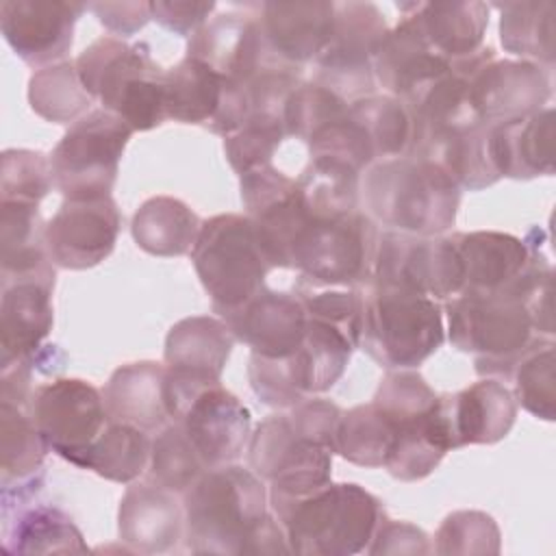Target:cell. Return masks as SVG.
<instances>
[{
    "mask_svg": "<svg viewBox=\"0 0 556 556\" xmlns=\"http://www.w3.org/2000/svg\"><path fill=\"white\" fill-rule=\"evenodd\" d=\"M552 295V263L539 258L513 289L460 291L445 300V337L473 356L478 376L504 382L528 350L554 339Z\"/></svg>",
    "mask_w": 556,
    "mask_h": 556,
    "instance_id": "1",
    "label": "cell"
},
{
    "mask_svg": "<svg viewBox=\"0 0 556 556\" xmlns=\"http://www.w3.org/2000/svg\"><path fill=\"white\" fill-rule=\"evenodd\" d=\"M460 187L432 161L393 156L361 174V211L382 230L437 237L456 224Z\"/></svg>",
    "mask_w": 556,
    "mask_h": 556,
    "instance_id": "2",
    "label": "cell"
},
{
    "mask_svg": "<svg viewBox=\"0 0 556 556\" xmlns=\"http://www.w3.org/2000/svg\"><path fill=\"white\" fill-rule=\"evenodd\" d=\"M291 554L352 556L367 552L384 513L382 502L356 482H328L306 495L269 491Z\"/></svg>",
    "mask_w": 556,
    "mask_h": 556,
    "instance_id": "3",
    "label": "cell"
},
{
    "mask_svg": "<svg viewBox=\"0 0 556 556\" xmlns=\"http://www.w3.org/2000/svg\"><path fill=\"white\" fill-rule=\"evenodd\" d=\"M182 506L191 554H245L271 510L265 482L237 463L206 469L182 493Z\"/></svg>",
    "mask_w": 556,
    "mask_h": 556,
    "instance_id": "4",
    "label": "cell"
},
{
    "mask_svg": "<svg viewBox=\"0 0 556 556\" xmlns=\"http://www.w3.org/2000/svg\"><path fill=\"white\" fill-rule=\"evenodd\" d=\"M76 70L87 93L124 119L132 132H146L167 119L165 70L146 41L102 35L78 56Z\"/></svg>",
    "mask_w": 556,
    "mask_h": 556,
    "instance_id": "5",
    "label": "cell"
},
{
    "mask_svg": "<svg viewBox=\"0 0 556 556\" xmlns=\"http://www.w3.org/2000/svg\"><path fill=\"white\" fill-rule=\"evenodd\" d=\"M358 348L387 371L417 369L445 343L441 302L400 287L367 282Z\"/></svg>",
    "mask_w": 556,
    "mask_h": 556,
    "instance_id": "6",
    "label": "cell"
},
{
    "mask_svg": "<svg viewBox=\"0 0 556 556\" xmlns=\"http://www.w3.org/2000/svg\"><path fill=\"white\" fill-rule=\"evenodd\" d=\"M191 263L217 317L252 300L267 287V274L274 269L256 224L245 213L202 219Z\"/></svg>",
    "mask_w": 556,
    "mask_h": 556,
    "instance_id": "7",
    "label": "cell"
},
{
    "mask_svg": "<svg viewBox=\"0 0 556 556\" xmlns=\"http://www.w3.org/2000/svg\"><path fill=\"white\" fill-rule=\"evenodd\" d=\"M356 343L328 321L308 315L302 345L287 358L250 354L248 380L256 397L278 410L330 391L348 369Z\"/></svg>",
    "mask_w": 556,
    "mask_h": 556,
    "instance_id": "8",
    "label": "cell"
},
{
    "mask_svg": "<svg viewBox=\"0 0 556 556\" xmlns=\"http://www.w3.org/2000/svg\"><path fill=\"white\" fill-rule=\"evenodd\" d=\"M380 228L358 208L315 219L291 252V269L306 287L356 289L371 280Z\"/></svg>",
    "mask_w": 556,
    "mask_h": 556,
    "instance_id": "9",
    "label": "cell"
},
{
    "mask_svg": "<svg viewBox=\"0 0 556 556\" xmlns=\"http://www.w3.org/2000/svg\"><path fill=\"white\" fill-rule=\"evenodd\" d=\"M132 128L106 109L74 122L50 154L54 187L70 200L111 195Z\"/></svg>",
    "mask_w": 556,
    "mask_h": 556,
    "instance_id": "10",
    "label": "cell"
},
{
    "mask_svg": "<svg viewBox=\"0 0 556 556\" xmlns=\"http://www.w3.org/2000/svg\"><path fill=\"white\" fill-rule=\"evenodd\" d=\"M389 33L384 13L374 2H334V30L315 59V83L345 102L376 93L374 56Z\"/></svg>",
    "mask_w": 556,
    "mask_h": 556,
    "instance_id": "11",
    "label": "cell"
},
{
    "mask_svg": "<svg viewBox=\"0 0 556 556\" xmlns=\"http://www.w3.org/2000/svg\"><path fill=\"white\" fill-rule=\"evenodd\" d=\"M369 282L445 302L465 289V271L452 235L417 237L380 230Z\"/></svg>",
    "mask_w": 556,
    "mask_h": 556,
    "instance_id": "12",
    "label": "cell"
},
{
    "mask_svg": "<svg viewBox=\"0 0 556 556\" xmlns=\"http://www.w3.org/2000/svg\"><path fill=\"white\" fill-rule=\"evenodd\" d=\"M235 341L226 321L213 315L182 317L169 328L163 348V365L172 421L182 415L198 393L222 384V374Z\"/></svg>",
    "mask_w": 556,
    "mask_h": 556,
    "instance_id": "13",
    "label": "cell"
},
{
    "mask_svg": "<svg viewBox=\"0 0 556 556\" xmlns=\"http://www.w3.org/2000/svg\"><path fill=\"white\" fill-rule=\"evenodd\" d=\"M26 410L50 452L76 467L109 426L102 391L83 378H54L35 387Z\"/></svg>",
    "mask_w": 556,
    "mask_h": 556,
    "instance_id": "14",
    "label": "cell"
},
{
    "mask_svg": "<svg viewBox=\"0 0 556 556\" xmlns=\"http://www.w3.org/2000/svg\"><path fill=\"white\" fill-rule=\"evenodd\" d=\"M250 469L269 491L306 495L332 480V452L298 432L287 410L267 415L248 441Z\"/></svg>",
    "mask_w": 556,
    "mask_h": 556,
    "instance_id": "15",
    "label": "cell"
},
{
    "mask_svg": "<svg viewBox=\"0 0 556 556\" xmlns=\"http://www.w3.org/2000/svg\"><path fill=\"white\" fill-rule=\"evenodd\" d=\"M122 215L113 195L70 200L46 222V250L59 269L83 271L100 265L115 250Z\"/></svg>",
    "mask_w": 556,
    "mask_h": 556,
    "instance_id": "16",
    "label": "cell"
},
{
    "mask_svg": "<svg viewBox=\"0 0 556 556\" xmlns=\"http://www.w3.org/2000/svg\"><path fill=\"white\" fill-rule=\"evenodd\" d=\"M87 11L83 2L65 0H4L0 2V30L30 67L61 63L74 43V26Z\"/></svg>",
    "mask_w": 556,
    "mask_h": 556,
    "instance_id": "17",
    "label": "cell"
},
{
    "mask_svg": "<svg viewBox=\"0 0 556 556\" xmlns=\"http://www.w3.org/2000/svg\"><path fill=\"white\" fill-rule=\"evenodd\" d=\"M56 271L0 276V365L37 361L54 324Z\"/></svg>",
    "mask_w": 556,
    "mask_h": 556,
    "instance_id": "18",
    "label": "cell"
},
{
    "mask_svg": "<svg viewBox=\"0 0 556 556\" xmlns=\"http://www.w3.org/2000/svg\"><path fill=\"white\" fill-rule=\"evenodd\" d=\"M469 100L484 124L532 115L549 106V70L521 59H493L465 78Z\"/></svg>",
    "mask_w": 556,
    "mask_h": 556,
    "instance_id": "19",
    "label": "cell"
},
{
    "mask_svg": "<svg viewBox=\"0 0 556 556\" xmlns=\"http://www.w3.org/2000/svg\"><path fill=\"white\" fill-rule=\"evenodd\" d=\"M187 56L206 63L219 76L239 85H245L265 67L285 63L269 50L254 13L239 11L208 17V22L189 37Z\"/></svg>",
    "mask_w": 556,
    "mask_h": 556,
    "instance_id": "20",
    "label": "cell"
},
{
    "mask_svg": "<svg viewBox=\"0 0 556 556\" xmlns=\"http://www.w3.org/2000/svg\"><path fill=\"white\" fill-rule=\"evenodd\" d=\"M237 341L250 348V354L265 358H287L304 341L308 330V311L302 295L263 287L243 306L222 317Z\"/></svg>",
    "mask_w": 556,
    "mask_h": 556,
    "instance_id": "21",
    "label": "cell"
},
{
    "mask_svg": "<svg viewBox=\"0 0 556 556\" xmlns=\"http://www.w3.org/2000/svg\"><path fill=\"white\" fill-rule=\"evenodd\" d=\"M176 421L206 469L237 463L252 434L248 406L222 384L198 393Z\"/></svg>",
    "mask_w": 556,
    "mask_h": 556,
    "instance_id": "22",
    "label": "cell"
},
{
    "mask_svg": "<svg viewBox=\"0 0 556 556\" xmlns=\"http://www.w3.org/2000/svg\"><path fill=\"white\" fill-rule=\"evenodd\" d=\"M402 20L389 28L382 46L374 56V76L384 93L404 100L413 91L452 72V63L432 50L424 37L415 2L397 4Z\"/></svg>",
    "mask_w": 556,
    "mask_h": 556,
    "instance_id": "23",
    "label": "cell"
},
{
    "mask_svg": "<svg viewBox=\"0 0 556 556\" xmlns=\"http://www.w3.org/2000/svg\"><path fill=\"white\" fill-rule=\"evenodd\" d=\"M252 9L269 50L285 63H315L334 30V2H261Z\"/></svg>",
    "mask_w": 556,
    "mask_h": 556,
    "instance_id": "24",
    "label": "cell"
},
{
    "mask_svg": "<svg viewBox=\"0 0 556 556\" xmlns=\"http://www.w3.org/2000/svg\"><path fill=\"white\" fill-rule=\"evenodd\" d=\"M178 493L152 482H130L117 510L119 541L137 554L172 552L185 539V506Z\"/></svg>",
    "mask_w": 556,
    "mask_h": 556,
    "instance_id": "25",
    "label": "cell"
},
{
    "mask_svg": "<svg viewBox=\"0 0 556 556\" xmlns=\"http://www.w3.org/2000/svg\"><path fill=\"white\" fill-rule=\"evenodd\" d=\"M50 452L28 410L0 402V502L2 510L28 504L46 480Z\"/></svg>",
    "mask_w": 556,
    "mask_h": 556,
    "instance_id": "26",
    "label": "cell"
},
{
    "mask_svg": "<svg viewBox=\"0 0 556 556\" xmlns=\"http://www.w3.org/2000/svg\"><path fill=\"white\" fill-rule=\"evenodd\" d=\"M441 395L454 450L465 445H493L506 439L515 426L517 400L497 378H480L456 393Z\"/></svg>",
    "mask_w": 556,
    "mask_h": 556,
    "instance_id": "27",
    "label": "cell"
},
{
    "mask_svg": "<svg viewBox=\"0 0 556 556\" xmlns=\"http://www.w3.org/2000/svg\"><path fill=\"white\" fill-rule=\"evenodd\" d=\"M465 271L463 291L513 289L530 269L539 245L500 230L452 232Z\"/></svg>",
    "mask_w": 556,
    "mask_h": 556,
    "instance_id": "28",
    "label": "cell"
},
{
    "mask_svg": "<svg viewBox=\"0 0 556 556\" xmlns=\"http://www.w3.org/2000/svg\"><path fill=\"white\" fill-rule=\"evenodd\" d=\"M489 152L500 178L532 180L554 174V106L489 124Z\"/></svg>",
    "mask_w": 556,
    "mask_h": 556,
    "instance_id": "29",
    "label": "cell"
},
{
    "mask_svg": "<svg viewBox=\"0 0 556 556\" xmlns=\"http://www.w3.org/2000/svg\"><path fill=\"white\" fill-rule=\"evenodd\" d=\"M102 397L109 421L146 432H159L172 421L163 363L132 361L119 365L102 387Z\"/></svg>",
    "mask_w": 556,
    "mask_h": 556,
    "instance_id": "30",
    "label": "cell"
},
{
    "mask_svg": "<svg viewBox=\"0 0 556 556\" xmlns=\"http://www.w3.org/2000/svg\"><path fill=\"white\" fill-rule=\"evenodd\" d=\"M2 547L9 554L87 552L78 526L52 504H22L2 510Z\"/></svg>",
    "mask_w": 556,
    "mask_h": 556,
    "instance_id": "31",
    "label": "cell"
},
{
    "mask_svg": "<svg viewBox=\"0 0 556 556\" xmlns=\"http://www.w3.org/2000/svg\"><path fill=\"white\" fill-rule=\"evenodd\" d=\"M410 156L437 163L460 189L480 191L502 180L489 152V124L482 122L439 132L417 146Z\"/></svg>",
    "mask_w": 556,
    "mask_h": 556,
    "instance_id": "32",
    "label": "cell"
},
{
    "mask_svg": "<svg viewBox=\"0 0 556 556\" xmlns=\"http://www.w3.org/2000/svg\"><path fill=\"white\" fill-rule=\"evenodd\" d=\"M486 2H415L417 24L443 59L452 65L460 59L471 56L484 46V35L489 28Z\"/></svg>",
    "mask_w": 556,
    "mask_h": 556,
    "instance_id": "33",
    "label": "cell"
},
{
    "mask_svg": "<svg viewBox=\"0 0 556 556\" xmlns=\"http://www.w3.org/2000/svg\"><path fill=\"white\" fill-rule=\"evenodd\" d=\"M202 219L182 200L172 195L148 198L132 215L130 232L135 243L152 256L191 254Z\"/></svg>",
    "mask_w": 556,
    "mask_h": 556,
    "instance_id": "34",
    "label": "cell"
},
{
    "mask_svg": "<svg viewBox=\"0 0 556 556\" xmlns=\"http://www.w3.org/2000/svg\"><path fill=\"white\" fill-rule=\"evenodd\" d=\"M226 78L206 63L182 56L165 70V113L180 124L206 126L224 98Z\"/></svg>",
    "mask_w": 556,
    "mask_h": 556,
    "instance_id": "35",
    "label": "cell"
},
{
    "mask_svg": "<svg viewBox=\"0 0 556 556\" xmlns=\"http://www.w3.org/2000/svg\"><path fill=\"white\" fill-rule=\"evenodd\" d=\"M500 43L513 56L532 61L545 70L554 65V13L552 0L539 2H497Z\"/></svg>",
    "mask_w": 556,
    "mask_h": 556,
    "instance_id": "36",
    "label": "cell"
},
{
    "mask_svg": "<svg viewBox=\"0 0 556 556\" xmlns=\"http://www.w3.org/2000/svg\"><path fill=\"white\" fill-rule=\"evenodd\" d=\"M150 432L128 424L109 421L102 434L87 450L80 469H91L104 480L130 484L141 478L150 463Z\"/></svg>",
    "mask_w": 556,
    "mask_h": 556,
    "instance_id": "37",
    "label": "cell"
},
{
    "mask_svg": "<svg viewBox=\"0 0 556 556\" xmlns=\"http://www.w3.org/2000/svg\"><path fill=\"white\" fill-rule=\"evenodd\" d=\"M28 104L41 119L70 126L93 111V98L83 87L74 61L37 70L28 80Z\"/></svg>",
    "mask_w": 556,
    "mask_h": 556,
    "instance_id": "38",
    "label": "cell"
},
{
    "mask_svg": "<svg viewBox=\"0 0 556 556\" xmlns=\"http://www.w3.org/2000/svg\"><path fill=\"white\" fill-rule=\"evenodd\" d=\"M391 445L393 426L374 402L356 404L341 413L334 434V454L348 463L380 469L387 463Z\"/></svg>",
    "mask_w": 556,
    "mask_h": 556,
    "instance_id": "39",
    "label": "cell"
},
{
    "mask_svg": "<svg viewBox=\"0 0 556 556\" xmlns=\"http://www.w3.org/2000/svg\"><path fill=\"white\" fill-rule=\"evenodd\" d=\"M350 113L367 132L376 161L408 154L413 124L400 98L389 93H371L350 102Z\"/></svg>",
    "mask_w": 556,
    "mask_h": 556,
    "instance_id": "40",
    "label": "cell"
},
{
    "mask_svg": "<svg viewBox=\"0 0 556 556\" xmlns=\"http://www.w3.org/2000/svg\"><path fill=\"white\" fill-rule=\"evenodd\" d=\"M206 471L198 452L193 450L187 432L178 421L163 426L152 439L150 463L146 469V480L169 489L174 493H185L202 473Z\"/></svg>",
    "mask_w": 556,
    "mask_h": 556,
    "instance_id": "41",
    "label": "cell"
},
{
    "mask_svg": "<svg viewBox=\"0 0 556 556\" xmlns=\"http://www.w3.org/2000/svg\"><path fill=\"white\" fill-rule=\"evenodd\" d=\"M554 339L539 341L513 369L510 389L517 406L543 421L556 419V350Z\"/></svg>",
    "mask_w": 556,
    "mask_h": 556,
    "instance_id": "42",
    "label": "cell"
},
{
    "mask_svg": "<svg viewBox=\"0 0 556 556\" xmlns=\"http://www.w3.org/2000/svg\"><path fill=\"white\" fill-rule=\"evenodd\" d=\"M287 137L282 117L252 113L239 130L224 137V152L237 176H243L256 167L269 165Z\"/></svg>",
    "mask_w": 556,
    "mask_h": 556,
    "instance_id": "43",
    "label": "cell"
},
{
    "mask_svg": "<svg viewBox=\"0 0 556 556\" xmlns=\"http://www.w3.org/2000/svg\"><path fill=\"white\" fill-rule=\"evenodd\" d=\"M350 102L330 91L328 87L311 80L300 83L285 106V126L287 135L308 143L319 130L332 122L345 117Z\"/></svg>",
    "mask_w": 556,
    "mask_h": 556,
    "instance_id": "44",
    "label": "cell"
},
{
    "mask_svg": "<svg viewBox=\"0 0 556 556\" xmlns=\"http://www.w3.org/2000/svg\"><path fill=\"white\" fill-rule=\"evenodd\" d=\"M54 187L50 156L39 150L9 148L0 159V202L39 204Z\"/></svg>",
    "mask_w": 556,
    "mask_h": 556,
    "instance_id": "45",
    "label": "cell"
},
{
    "mask_svg": "<svg viewBox=\"0 0 556 556\" xmlns=\"http://www.w3.org/2000/svg\"><path fill=\"white\" fill-rule=\"evenodd\" d=\"M432 549L441 556L500 554V528L482 510H454L441 521Z\"/></svg>",
    "mask_w": 556,
    "mask_h": 556,
    "instance_id": "46",
    "label": "cell"
},
{
    "mask_svg": "<svg viewBox=\"0 0 556 556\" xmlns=\"http://www.w3.org/2000/svg\"><path fill=\"white\" fill-rule=\"evenodd\" d=\"M343 408L326 397H308L287 410L291 426L311 441L328 447L334 454V434Z\"/></svg>",
    "mask_w": 556,
    "mask_h": 556,
    "instance_id": "47",
    "label": "cell"
},
{
    "mask_svg": "<svg viewBox=\"0 0 556 556\" xmlns=\"http://www.w3.org/2000/svg\"><path fill=\"white\" fill-rule=\"evenodd\" d=\"M430 536L410 521L382 517L367 554H430Z\"/></svg>",
    "mask_w": 556,
    "mask_h": 556,
    "instance_id": "48",
    "label": "cell"
},
{
    "mask_svg": "<svg viewBox=\"0 0 556 556\" xmlns=\"http://www.w3.org/2000/svg\"><path fill=\"white\" fill-rule=\"evenodd\" d=\"M215 9H217V4L213 0L211 2H195V0L150 2L152 20L180 37H193L208 22V15Z\"/></svg>",
    "mask_w": 556,
    "mask_h": 556,
    "instance_id": "49",
    "label": "cell"
},
{
    "mask_svg": "<svg viewBox=\"0 0 556 556\" xmlns=\"http://www.w3.org/2000/svg\"><path fill=\"white\" fill-rule=\"evenodd\" d=\"M87 9L113 37H130L141 30L150 20V2H93Z\"/></svg>",
    "mask_w": 556,
    "mask_h": 556,
    "instance_id": "50",
    "label": "cell"
}]
</instances>
